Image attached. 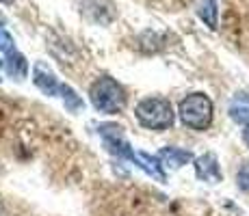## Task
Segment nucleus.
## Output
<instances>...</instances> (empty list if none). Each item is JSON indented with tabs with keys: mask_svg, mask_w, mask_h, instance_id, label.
Segmentation results:
<instances>
[{
	"mask_svg": "<svg viewBox=\"0 0 249 216\" xmlns=\"http://www.w3.org/2000/svg\"><path fill=\"white\" fill-rule=\"evenodd\" d=\"M135 117L139 119L143 128L147 130H169L174 126V119H176V113H174V106H171L169 100L165 98H145L137 104L135 108Z\"/></svg>",
	"mask_w": 249,
	"mask_h": 216,
	"instance_id": "nucleus-1",
	"label": "nucleus"
},
{
	"mask_svg": "<svg viewBox=\"0 0 249 216\" xmlns=\"http://www.w3.org/2000/svg\"><path fill=\"white\" fill-rule=\"evenodd\" d=\"M4 67H7V74L16 80H24L28 76V61L24 59V54L20 52H9L7 61H4Z\"/></svg>",
	"mask_w": 249,
	"mask_h": 216,
	"instance_id": "nucleus-10",
	"label": "nucleus"
},
{
	"mask_svg": "<svg viewBox=\"0 0 249 216\" xmlns=\"http://www.w3.org/2000/svg\"><path fill=\"white\" fill-rule=\"evenodd\" d=\"M135 165L139 169H143L147 175H152L154 180L159 182H165V171H162V162L159 160V156H150L145 151H137V158H135Z\"/></svg>",
	"mask_w": 249,
	"mask_h": 216,
	"instance_id": "nucleus-9",
	"label": "nucleus"
},
{
	"mask_svg": "<svg viewBox=\"0 0 249 216\" xmlns=\"http://www.w3.org/2000/svg\"><path fill=\"white\" fill-rule=\"evenodd\" d=\"M80 9L95 24H108L115 17L113 0H80Z\"/></svg>",
	"mask_w": 249,
	"mask_h": 216,
	"instance_id": "nucleus-4",
	"label": "nucleus"
},
{
	"mask_svg": "<svg viewBox=\"0 0 249 216\" xmlns=\"http://www.w3.org/2000/svg\"><path fill=\"white\" fill-rule=\"evenodd\" d=\"M236 186L243 193H249V160H245L241 165V169L236 173Z\"/></svg>",
	"mask_w": 249,
	"mask_h": 216,
	"instance_id": "nucleus-13",
	"label": "nucleus"
},
{
	"mask_svg": "<svg viewBox=\"0 0 249 216\" xmlns=\"http://www.w3.org/2000/svg\"><path fill=\"white\" fill-rule=\"evenodd\" d=\"M33 83L37 84L39 91H44L46 95H61V86L63 84L56 80L52 69L44 63H35V67H33Z\"/></svg>",
	"mask_w": 249,
	"mask_h": 216,
	"instance_id": "nucleus-6",
	"label": "nucleus"
},
{
	"mask_svg": "<svg viewBox=\"0 0 249 216\" xmlns=\"http://www.w3.org/2000/svg\"><path fill=\"white\" fill-rule=\"evenodd\" d=\"M228 115L238 126H249V93L247 91H241V93H236L230 100Z\"/></svg>",
	"mask_w": 249,
	"mask_h": 216,
	"instance_id": "nucleus-7",
	"label": "nucleus"
},
{
	"mask_svg": "<svg viewBox=\"0 0 249 216\" xmlns=\"http://www.w3.org/2000/svg\"><path fill=\"white\" fill-rule=\"evenodd\" d=\"M178 115L186 128L204 132L213 123V115H214L213 100L206 93H191L180 102Z\"/></svg>",
	"mask_w": 249,
	"mask_h": 216,
	"instance_id": "nucleus-2",
	"label": "nucleus"
},
{
	"mask_svg": "<svg viewBox=\"0 0 249 216\" xmlns=\"http://www.w3.org/2000/svg\"><path fill=\"white\" fill-rule=\"evenodd\" d=\"M2 24H4V16H0V26H2Z\"/></svg>",
	"mask_w": 249,
	"mask_h": 216,
	"instance_id": "nucleus-18",
	"label": "nucleus"
},
{
	"mask_svg": "<svg viewBox=\"0 0 249 216\" xmlns=\"http://www.w3.org/2000/svg\"><path fill=\"white\" fill-rule=\"evenodd\" d=\"M197 16L208 28H217V0H202L197 7Z\"/></svg>",
	"mask_w": 249,
	"mask_h": 216,
	"instance_id": "nucleus-11",
	"label": "nucleus"
},
{
	"mask_svg": "<svg viewBox=\"0 0 249 216\" xmlns=\"http://www.w3.org/2000/svg\"><path fill=\"white\" fill-rule=\"evenodd\" d=\"M61 98H63L65 106H68L71 113H76V110L83 108V100H80L78 95H76V91L71 89L70 84H63V86H61Z\"/></svg>",
	"mask_w": 249,
	"mask_h": 216,
	"instance_id": "nucleus-12",
	"label": "nucleus"
},
{
	"mask_svg": "<svg viewBox=\"0 0 249 216\" xmlns=\"http://www.w3.org/2000/svg\"><path fill=\"white\" fill-rule=\"evenodd\" d=\"M89 98H91V104L95 106V110L100 113H119L124 110L128 102V95L124 91V86L117 83V80L108 78V76H102L98 78L89 89Z\"/></svg>",
	"mask_w": 249,
	"mask_h": 216,
	"instance_id": "nucleus-3",
	"label": "nucleus"
},
{
	"mask_svg": "<svg viewBox=\"0 0 249 216\" xmlns=\"http://www.w3.org/2000/svg\"><path fill=\"white\" fill-rule=\"evenodd\" d=\"M0 216H9V214H7V208H4L2 203H0Z\"/></svg>",
	"mask_w": 249,
	"mask_h": 216,
	"instance_id": "nucleus-16",
	"label": "nucleus"
},
{
	"mask_svg": "<svg viewBox=\"0 0 249 216\" xmlns=\"http://www.w3.org/2000/svg\"><path fill=\"white\" fill-rule=\"evenodd\" d=\"M0 52H13V37L4 28H0Z\"/></svg>",
	"mask_w": 249,
	"mask_h": 216,
	"instance_id": "nucleus-14",
	"label": "nucleus"
},
{
	"mask_svg": "<svg viewBox=\"0 0 249 216\" xmlns=\"http://www.w3.org/2000/svg\"><path fill=\"white\" fill-rule=\"evenodd\" d=\"M243 143L249 147V126H245V130H243Z\"/></svg>",
	"mask_w": 249,
	"mask_h": 216,
	"instance_id": "nucleus-15",
	"label": "nucleus"
},
{
	"mask_svg": "<svg viewBox=\"0 0 249 216\" xmlns=\"http://www.w3.org/2000/svg\"><path fill=\"white\" fill-rule=\"evenodd\" d=\"M0 65H2V61H0Z\"/></svg>",
	"mask_w": 249,
	"mask_h": 216,
	"instance_id": "nucleus-19",
	"label": "nucleus"
},
{
	"mask_svg": "<svg viewBox=\"0 0 249 216\" xmlns=\"http://www.w3.org/2000/svg\"><path fill=\"white\" fill-rule=\"evenodd\" d=\"M159 160L167 169H180V166L189 165L193 160V153L186 150H180V147H162L159 151Z\"/></svg>",
	"mask_w": 249,
	"mask_h": 216,
	"instance_id": "nucleus-8",
	"label": "nucleus"
},
{
	"mask_svg": "<svg viewBox=\"0 0 249 216\" xmlns=\"http://www.w3.org/2000/svg\"><path fill=\"white\" fill-rule=\"evenodd\" d=\"M0 2H2V4H11L13 0H0Z\"/></svg>",
	"mask_w": 249,
	"mask_h": 216,
	"instance_id": "nucleus-17",
	"label": "nucleus"
},
{
	"mask_svg": "<svg viewBox=\"0 0 249 216\" xmlns=\"http://www.w3.org/2000/svg\"><path fill=\"white\" fill-rule=\"evenodd\" d=\"M195 175L202 182H210V184L221 182V166H219V160L213 151H206L204 156L195 158Z\"/></svg>",
	"mask_w": 249,
	"mask_h": 216,
	"instance_id": "nucleus-5",
	"label": "nucleus"
}]
</instances>
